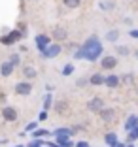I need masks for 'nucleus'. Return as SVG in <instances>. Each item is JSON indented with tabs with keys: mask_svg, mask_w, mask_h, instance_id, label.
Segmentation results:
<instances>
[{
	"mask_svg": "<svg viewBox=\"0 0 138 147\" xmlns=\"http://www.w3.org/2000/svg\"><path fill=\"white\" fill-rule=\"evenodd\" d=\"M100 53H102V45H100V42L97 38H89L85 42V45L76 53V59H87V61L93 62V61L99 59Z\"/></svg>",
	"mask_w": 138,
	"mask_h": 147,
	"instance_id": "f257e3e1",
	"label": "nucleus"
},
{
	"mask_svg": "<svg viewBox=\"0 0 138 147\" xmlns=\"http://www.w3.org/2000/svg\"><path fill=\"white\" fill-rule=\"evenodd\" d=\"M102 108H104V100L102 98H93L89 104H87V109H89V111H100Z\"/></svg>",
	"mask_w": 138,
	"mask_h": 147,
	"instance_id": "f03ea898",
	"label": "nucleus"
},
{
	"mask_svg": "<svg viewBox=\"0 0 138 147\" xmlns=\"http://www.w3.org/2000/svg\"><path fill=\"white\" fill-rule=\"evenodd\" d=\"M30 91H32V85H30V83H17V85H15V92L21 94V96L30 94Z\"/></svg>",
	"mask_w": 138,
	"mask_h": 147,
	"instance_id": "7ed1b4c3",
	"label": "nucleus"
},
{
	"mask_svg": "<svg viewBox=\"0 0 138 147\" xmlns=\"http://www.w3.org/2000/svg\"><path fill=\"white\" fill-rule=\"evenodd\" d=\"M21 36H23V34H21L19 30H13V32H10L8 36H4V38H2V43H6V45H10V43H15L19 38H21Z\"/></svg>",
	"mask_w": 138,
	"mask_h": 147,
	"instance_id": "20e7f679",
	"label": "nucleus"
},
{
	"mask_svg": "<svg viewBox=\"0 0 138 147\" xmlns=\"http://www.w3.org/2000/svg\"><path fill=\"white\" fill-rule=\"evenodd\" d=\"M42 53H44V57H46V59H51V57H57V55L61 53V45H57V43H55V45H49V47H46Z\"/></svg>",
	"mask_w": 138,
	"mask_h": 147,
	"instance_id": "39448f33",
	"label": "nucleus"
},
{
	"mask_svg": "<svg viewBox=\"0 0 138 147\" xmlns=\"http://www.w3.org/2000/svg\"><path fill=\"white\" fill-rule=\"evenodd\" d=\"M116 64H117V59L116 57H104L102 59V68L104 70H112V68H116Z\"/></svg>",
	"mask_w": 138,
	"mask_h": 147,
	"instance_id": "423d86ee",
	"label": "nucleus"
},
{
	"mask_svg": "<svg viewBox=\"0 0 138 147\" xmlns=\"http://www.w3.org/2000/svg\"><path fill=\"white\" fill-rule=\"evenodd\" d=\"M2 115H4L6 121H15V119H17V111H15L13 108H4Z\"/></svg>",
	"mask_w": 138,
	"mask_h": 147,
	"instance_id": "0eeeda50",
	"label": "nucleus"
},
{
	"mask_svg": "<svg viewBox=\"0 0 138 147\" xmlns=\"http://www.w3.org/2000/svg\"><path fill=\"white\" fill-rule=\"evenodd\" d=\"M100 119H102L104 123H110L114 119V109H106V108H102L100 109Z\"/></svg>",
	"mask_w": 138,
	"mask_h": 147,
	"instance_id": "6e6552de",
	"label": "nucleus"
},
{
	"mask_svg": "<svg viewBox=\"0 0 138 147\" xmlns=\"http://www.w3.org/2000/svg\"><path fill=\"white\" fill-rule=\"evenodd\" d=\"M36 45H38V47L44 51V49L49 45V38H48V36H44V34H40L38 38H36Z\"/></svg>",
	"mask_w": 138,
	"mask_h": 147,
	"instance_id": "1a4fd4ad",
	"label": "nucleus"
},
{
	"mask_svg": "<svg viewBox=\"0 0 138 147\" xmlns=\"http://www.w3.org/2000/svg\"><path fill=\"white\" fill-rule=\"evenodd\" d=\"M76 130H68V128H59V130H55V136L57 138H68V136H72Z\"/></svg>",
	"mask_w": 138,
	"mask_h": 147,
	"instance_id": "9d476101",
	"label": "nucleus"
},
{
	"mask_svg": "<svg viewBox=\"0 0 138 147\" xmlns=\"http://www.w3.org/2000/svg\"><path fill=\"white\" fill-rule=\"evenodd\" d=\"M134 126H138V117L131 115L129 119H127V123H125V130H133Z\"/></svg>",
	"mask_w": 138,
	"mask_h": 147,
	"instance_id": "9b49d317",
	"label": "nucleus"
},
{
	"mask_svg": "<svg viewBox=\"0 0 138 147\" xmlns=\"http://www.w3.org/2000/svg\"><path fill=\"white\" fill-rule=\"evenodd\" d=\"M53 38L55 40H65L66 38V30L63 28V26H57L55 30H53Z\"/></svg>",
	"mask_w": 138,
	"mask_h": 147,
	"instance_id": "f8f14e48",
	"label": "nucleus"
},
{
	"mask_svg": "<svg viewBox=\"0 0 138 147\" xmlns=\"http://www.w3.org/2000/svg\"><path fill=\"white\" fill-rule=\"evenodd\" d=\"M89 81H91V85H102V83L106 81V78H102V74H95Z\"/></svg>",
	"mask_w": 138,
	"mask_h": 147,
	"instance_id": "ddd939ff",
	"label": "nucleus"
},
{
	"mask_svg": "<svg viewBox=\"0 0 138 147\" xmlns=\"http://www.w3.org/2000/svg\"><path fill=\"white\" fill-rule=\"evenodd\" d=\"M104 83H106L108 87H112V89H114V87H117V85H119V78H117V76H108Z\"/></svg>",
	"mask_w": 138,
	"mask_h": 147,
	"instance_id": "4468645a",
	"label": "nucleus"
},
{
	"mask_svg": "<svg viewBox=\"0 0 138 147\" xmlns=\"http://www.w3.org/2000/svg\"><path fill=\"white\" fill-rule=\"evenodd\" d=\"M0 72H2V76H10V74L13 72V64L12 62H4L2 68H0Z\"/></svg>",
	"mask_w": 138,
	"mask_h": 147,
	"instance_id": "2eb2a0df",
	"label": "nucleus"
},
{
	"mask_svg": "<svg viewBox=\"0 0 138 147\" xmlns=\"http://www.w3.org/2000/svg\"><path fill=\"white\" fill-rule=\"evenodd\" d=\"M106 143H108L110 147H114V145H116V143H117L116 134H108V136H106Z\"/></svg>",
	"mask_w": 138,
	"mask_h": 147,
	"instance_id": "dca6fc26",
	"label": "nucleus"
},
{
	"mask_svg": "<svg viewBox=\"0 0 138 147\" xmlns=\"http://www.w3.org/2000/svg\"><path fill=\"white\" fill-rule=\"evenodd\" d=\"M134 140H138V126H134L129 132V142H134Z\"/></svg>",
	"mask_w": 138,
	"mask_h": 147,
	"instance_id": "f3484780",
	"label": "nucleus"
},
{
	"mask_svg": "<svg viewBox=\"0 0 138 147\" xmlns=\"http://www.w3.org/2000/svg\"><path fill=\"white\" fill-rule=\"evenodd\" d=\"M23 74H25V78H36V70L34 68H25Z\"/></svg>",
	"mask_w": 138,
	"mask_h": 147,
	"instance_id": "a211bd4d",
	"label": "nucleus"
},
{
	"mask_svg": "<svg viewBox=\"0 0 138 147\" xmlns=\"http://www.w3.org/2000/svg\"><path fill=\"white\" fill-rule=\"evenodd\" d=\"M65 6H66V8H78L80 0H65Z\"/></svg>",
	"mask_w": 138,
	"mask_h": 147,
	"instance_id": "6ab92c4d",
	"label": "nucleus"
},
{
	"mask_svg": "<svg viewBox=\"0 0 138 147\" xmlns=\"http://www.w3.org/2000/svg\"><path fill=\"white\" fill-rule=\"evenodd\" d=\"M117 36H119V32H117V30L108 32V40H110V42H116V40H117Z\"/></svg>",
	"mask_w": 138,
	"mask_h": 147,
	"instance_id": "aec40b11",
	"label": "nucleus"
},
{
	"mask_svg": "<svg viewBox=\"0 0 138 147\" xmlns=\"http://www.w3.org/2000/svg\"><path fill=\"white\" fill-rule=\"evenodd\" d=\"M100 8H102V9H112L114 2H100Z\"/></svg>",
	"mask_w": 138,
	"mask_h": 147,
	"instance_id": "412c9836",
	"label": "nucleus"
},
{
	"mask_svg": "<svg viewBox=\"0 0 138 147\" xmlns=\"http://www.w3.org/2000/svg\"><path fill=\"white\" fill-rule=\"evenodd\" d=\"M72 70H74V66H72V64H68V66H65L63 74H65V76H70V74H72Z\"/></svg>",
	"mask_w": 138,
	"mask_h": 147,
	"instance_id": "4be33fe9",
	"label": "nucleus"
},
{
	"mask_svg": "<svg viewBox=\"0 0 138 147\" xmlns=\"http://www.w3.org/2000/svg\"><path fill=\"white\" fill-rule=\"evenodd\" d=\"M117 53H119V55H129V47H123V45H121V47H117Z\"/></svg>",
	"mask_w": 138,
	"mask_h": 147,
	"instance_id": "5701e85b",
	"label": "nucleus"
},
{
	"mask_svg": "<svg viewBox=\"0 0 138 147\" xmlns=\"http://www.w3.org/2000/svg\"><path fill=\"white\" fill-rule=\"evenodd\" d=\"M10 62H12V64L15 66V64L19 62V57H17V55H12V59H10Z\"/></svg>",
	"mask_w": 138,
	"mask_h": 147,
	"instance_id": "b1692460",
	"label": "nucleus"
},
{
	"mask_svg": "<svg viewBox=\"0 0 138 147\" xmlns=\"http://www.w3.org/2000/svg\"><path fill=\"white\" fill-rule=\"evenodd\" d=\"M40 145H48V143H44V142H32L29 147H40Z\"/></svg>",
	"mask_w": 138,
	"mask_h": 147,
	"instance_id": "393cba45",
	"label": "nucleus"
},
{
	"mask_svg": "<svg viewBox=\"0 0 138 147\" xmlns=\"http://www.w3.org/2000/svg\"><path fill=\"white\" fill-rule=\"evenodd\" d=\"M46 134H48V130H36V132H34V136H46Z\"/></svg>",
	"mask_w": 138,
	"mask_h": 147,
	"instance_id": "a878e982",
	"label": "nucleus"
},
{
	"mask_svg": "<svg viewBox=\"0 0 138 147\" xmlns=\"http://www.w3.org/2000/svg\"><path fill=\"white\" fill-rule=\"evenodd\" d=\"M46 119H48V113L42 111V113H40V121H46Z\"/></svg>",
	"mask_w": 138,
	"mask_h": 147,
	"instance_id": "bb28decb",
	"label": "nucleus"
},
{
	"mask_svg": "<svg viewBox=\"0 0 138 147\" xmlns=\"http://www.w3.org/2000/svg\"><path fill=\"white\" fill-rule=\"evenodd\" d=\"M32 128H36V123H29L27 125V130H32Z\"/></svg>",
	"mask_w": 138,
	"mask_h": 147,
	"instance_id": "cd10ccee",
	"label": "nucleus"
},
{
	"mask_svg": "<svg viewBox=\"0 0 138 147\" xmlns=\"http://www.w3.org/2000/svg\"><path fill=\"white\" fill-rule=\"evenodd\" d=\"M49 104H51V96H46V108H49Z\"/></svg>",
	"mask_w": 138,
	"mask_h": 147,
	"instance_id": "c85d7f7f",
	"label": "nucleus"
},
{
	"mask_svg": "<svg viewBox=\"0 0 138 147\" xmlns=\"http://www.w3.org/2000/svg\"><path fill=\"white\" fill-rule=\"evenodd\" d=\"M76 147H89V143H87V142H80Z\"/></svg>",
	"mask_w": 138,
	"mask_h": 147,
	"instance_id": "c756f323",
	"label": "nucleus"
},
{
	"mask_svg": "<svg viewBox=\"0 0 138 147\" xmlns=\"http://www.w3.org/2000/svg\"><path fill=\"white\" fill-rule=\"evenodd\" d=\"M131 36H133V38H138V30H131Z\"/></svg>",
	"mask_w": 138,
	"mask_h": 147,
	"instance_id": "7c9ffc66",
	"label": "nucleus"
},
{
	"mask_svg": "<svg viewBox=\"0 0 138 147\" xmlns=\"http://www.w3.org/2000/svg\"><path fill=\"white\" fill-rule=\"evenodd\" d=\"M114 147H127V145H123V143H119V142H117V143H116Z\"/></svg>",
	"mask_w": 138,
	"mask_h": 147,
	"instance_id": "2f4dec72",
	"label": "nucleus"
},
{
	"mask_svg": "<svg viewBox=\"0 0 138 147\" xmlns=\"http://www.w3.org/2000/svg\"><path fill=\"white\" fill-rule=\"evenodd\" d=\"M136 59H138V49H136Z\"/></svg>",
	"mask_w": 138,
	"mask_h": 147,
	"instance_id": "473e14b6",
	"label": "nucleus"
},
{
	"mask_svg": "<svg viewBox=\"0 0 138 147\" xmlns=\"http://www.w3.org/2000/svg\"><path fill=\"white\" fill-rule=\"evenodd\" d=\"M127 147H133V145H127Z\"/></svg>",
	"mask_w": 138,
	"mask_h": 147,
	"instance_id": "72a5a7b5",
	"label": "nucleus"
},
{
	"mask_svg": "<svg viewBox=\"0 0 138 147\" xmlns=\"http://www.w3.org/2000/svg\"><path fill=\"white\" fill-rule=\"evenodd\" d=\"M19 147H21V145H19Z\"/></svg>",
	"mask_w": 138,
	"mask_h": 147,
	"instance_id": "f704fd0d",
	"label": "nucleus"
}]
</instances>
